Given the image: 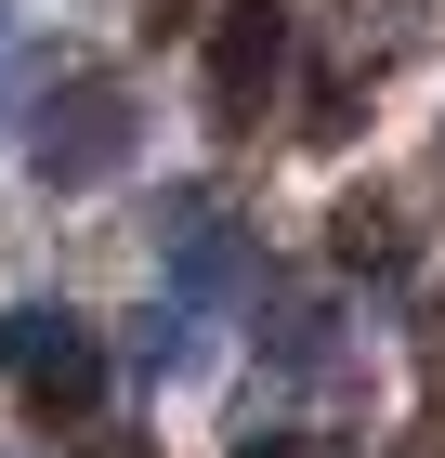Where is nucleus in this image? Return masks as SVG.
Returning a JSON list of instances; mask_svg holds the SVG:
<instances>
[{
    "label": "nucleus",
    "mask_w": 445,
    "mask_h": 458,
    "mask_svg": "<svg viewBox=\"0 0 445 458\" xmlns=\"http://www.w3.org/2000/svg\"><path fill=\"white\" fill-rule=\"evenodd\" d=\"M132 157V118H118V92H66V106L39 118V171L53 183H105Z\"/></svg>",
    "instance_id": "obj_3"
},
{
    "label": "nucleus",
    "mask_w": 445,
    "mask_h": 458,
    "mask_svg": "<svg viewBox=\"0 0 445 458\" xmlns=\"http://www.w3.org/2000/svg\"><path fill=\"white\" fill-rule=\"evenodd\" d=\"M249 458H314V445H249Z\"/></svg>",
    "instance_id": "obj_4"
},
{
    "label": "nucleus",
    "mask_w": 445,
    "mask_h": 458,
    "mask_svg": "<svg viewBox=\"0 0 445 458\" xmlns=\"http://www.w3.org/2000/svg\"><path fill=\"white\" fill-rule=\"evenodd\" d=\"M13 380H27L39 420H92L105 406V353L79 315H13Z\"/></svg>",
    "instance_id": "obj_1"
},
{
    "label": "nucleus",
    "mask_w": 445,
    "mask_h": 458,
    "mask_svg": "<svg viewBox=\"0 0 445 458\" xmlns=\"http://www.w3.org/2000/svg\"><path fill=\"white\" fill-rule=\"evenodd\" d=\"M275 66H288V0H236L223 39H210V118L249 131V106L275 92Z\"/></svg>",
    "instance_id": "obj_2"
}]
</instances>
